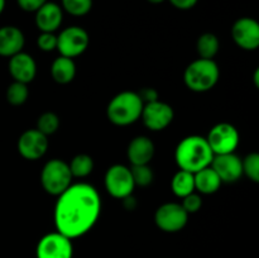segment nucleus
<instances>
[{"label":"nucleus","mask_w":259,"mask_h":258,"mask_svg":"<svg viewBox=\"0 0 259 258\" xmlns=\"http://www.w3.org/2000/svg\"><path fill=\"white\" fill-rule=\"evenodd\" d=\"M90 37L83 28L77 25H71L65 28L57 35V48L61 56L68 58H75L82 55L89 47Z\"/></svg>","instance_id":"nucleus-8"},{"label":"nucleus","mask_w":259,"mask_h":258,"mask_svg":"<svg viewBox=\"0 0 259 258\" xmlns=\"http://www.w3.org/2000/svg\"><path fill=\"white\" fill-rule=\"evenodd\" d=\"M171 5H174L176 9L180 10H189L192 9L195 5L199 3V0H168Z\"/></svg>","instance_id":"nucleus-33"},{"label":"nucleus","mask_w":259,"mask_h":258,"mask_svg":"<svg viewBox=\"0 0 259 258\" xmlns=\"http://www.w3.org/2000/svg\"><path fill=\"white\" fill-rule=\"evenodd\" d=\"M37 258H72V239L61 234L57 230L43 235L35 248Z\"/></svg>","instance_id":"nucleus-9"},{"label":"nucleus","mask_w":259,"mask_h":258,"mask_svg":"<svg viewBox=\"0 0 259 258\" xmlns=\"http://www.w3.org/2000/svg\"><path fill=\"white\" fill-rule=\"evenodd\" d=\"M195 180V190L204 195L215 194L222 186V180L217 175V172L211 167H205L200 169L196 174H194Z\"/></svg>","instance_id":"nucleus-19"},{"label":"nucleus","mask_w":259,"mask_h":258,"mask_svg":"<svg viewBox=\"0 0 259 258\" xmlns=\"http://www.w3.org/2000/svg\"><path fill=\"white\" fill-rule=\"evenodd\" d=\"M131 172H132V176H133L136 186H141V187L149 186L154 180V174L148 164L132 166Z\"/></svg>","instance_id":"nucleus-27"},{"label":"nucleus","mask_w":259,"mask_h":258,"mask_svg":"<svg viewBox=\"0 0 259 258\" xmlns=\"http://www.w3.org/2000/svg\"><path fill=\"white\" fill-rule=\"evenodd\" d=\"M143 101L136 91H123L114 96L108 104V119L118 126L131 125L141 118Z\"/></svg>","instance_id":"nucleus-3"},{"label":"nucleus","mask_w":259,"mask_h":258,"mask_svg":"<svg viewBox=\"0 0 259 258\" xmlns=\"http://www.w3.org/2000/svg\"><path fill=\"white\" fill-rule=\"evenodd\" d=\"M5 4H7V0H0V14H2V13L4 12Z\"/></svg>","instance_id":"nucleus-35"},{"label":"nucleus","mask_w":259,"mask_h":258,"mask_svg":"<svg viewBox=\"0 0 259 258\" xmlns=\"http://www.w3.org/2000/svg\"><path fill=\"white\" fill-rule=\"evenodd\" d=\"M48 149V137L37 129L25 131L18 139V152L23 158L35 161L42 158Z\"/></svg>","instance_id":"nucleus-13"},{"label":"nucleus","mask_w":259,"mask_h":258,"mask_svg":"<svg viewBox=\"0 0 259 258\" xmlns=\"http://www.w3.org/2000/svg\"><path fill=\"white\" fill-rule=\"evenodd\" d=\"M28 96H29V90L25 83L14 81L7 89V100L10 105H23L28 100Z\"/></svg>","instance_id":"nucleus-24"},{"label":"nucleus","mask_w":259,"mask_h":258,"mask_svg":"<svg viewBox=\"0 0 259 258\" xmlns=\"http://www.w3.org/2000/svg\"><path fill=\"white\" fill-rule=\"evenodd\" d=\"M141 118L147 128L153 132H158L166 129L172 123L175 118V111L172 106L167 103L156 100L144 104Z\"/></svg>","instance_id":"nucleus-11"},{"label":"nucleus","mask_w":259,"mask_h":258,"mask_svg":"<svg viewBox=\"0 0 259 258\" xmlns=\"http://www.w3.org/2000/svg\"><path fill=\"white\" fill-rule=\"evenodd\" d=\"M210 167L217 172L223 184H233L243 176L242 158L235 153L217 154Z\"/></svg>","instance_id":"nucleus-14"},{"label":"nucleus","mask_w":259,"mask_h":258,"mask_svg":"<svg viewBox=\"0 0 259 258\" xmlns=\"http://www.w3.org/2000/svg\"><path fill=\"white\" fill-rule=\"evenodd\" d=\"M138 95L139 98H141V100L143 101V104H148V103H152V101L159 100L158 93L152 88L142 89L141 91H138Z\"/></svg>","instance_id":"nucleus-32"},{"label":"nucleus","mask_w":259,"mask_h":258,"mask_svg":"<svg viewBox=\"0 0 259 258\" xmlns=\"http://www.w3.org/2000/svg\"><path fill=\"white\" fill-rule=\"evenodd\" d=\"M220 77L219 66L214 60L199 58L186 67L184 82L191 91L205 93L214 88Z\"/></svg>","instance_id":"nucleus-4"},{"label":"nucleus","mask_w":259,"mask_h":258,"mask_svg":"<svg viewBox=\"0 0 259 258\" xmlns=\"http://www.w3.org/2000/svg\"><path fill=\"white\" fill-rule=\"evenodd\" d=\"M58 128H60V118H58L57 114L52 113V111H46L38 118L35 129L45 134L46 137H48L55 134L58 131Z\"/></svg>","instance_id":"nucleus-26"},{"label":"nucleus","mask_w":259,"mask_h":258,"mask_svg":"<svg viewBox=\"0 0 259 258\" xmlns=\"http://www.w3.org/2000/svg\"><path fill=\"white\" fill-rule=\"evenodd\" d=\"M214 153L206 138L201 136H189L182 139L175 151V159L180 169L196 174L211 164Z\"/></svg>","instance_id":"nucleus-2"},{"label":"nucleus","mask_w":259,"mask_h":258,"mask_svg":"<svg viewBox=\"0 0 259 258\" xmlns=\"http://www.w3.org/2000/svg\"><path fill=\"white\" fill-rule=\"evenodd\" d=\"M258 73H259V71L257 70V71H255V75H254V81H255V86H259V82H258Z\"/></svg>","instance_id":"nucleus-36"},{"label":"nucleus","mask_w":259,"mask_h":258,"mask_svg":"<svg viewBox=\"0 0 259 258\" xmlns=\"http://www.w3.org/2000/svg\"><path fill=\"white\" fill-rule=\"evenodd\" d=\"M220 48L219 38L214 33H204L199 37L196 42V50L200 58L212 60L218 55Z\"/></svg>","instance_id":"nucleus-22"},{"label":"nucleus","mask_w":259,"mask_h":258,"mask_svg":"<svg viewBox=\"0 0 259 258\" xmlns=\"http://www.w3.org/2000/svg\"><path fill=\"white\" fill-rule=\"evenodd\" d=\"M181 206L184 207L185 211L187 214H195V212L199 211L202 206V199L199 194L196 192H192V194L187 195V196L182 197Z\"/></svg>","instance_id":"nucleus-29"},{"label":"nucleus","mask_w":259,"mask_h":258,"mask_svg":"<svg viewBox=\"0 0 259 258\" xmlns=\"http://www.w3.org/2000/svg\"><path fill=\"white\" fill-rule=\"evenodd\" d=\"M63 20V10L61 5L47 2L35 12V25L40 32L55 33Z\"/></svg>","instance_id":"nucleus-16"},{"label":"nucleus","mask_w":259,"mask_h":258,"mask_svg":"<svg viewBox=\"0 0 259 258\" xmlns=\"http://www.w3.org/2000/svg\"><path fill=\"white\" fill-rule=\"evenodd\" d=\"M55 205L56 230L70 239H76L90 232L101 212V197L90 184H71L58 195Z\"/></svg>","instance_id":"nucleus-1"},{"label":"nucleus","mask_w":259,"mask_h":258,"mask_svg":"<svg viewBox=\"0 0 259 258\" xmlns=\"http://www.w3.org/2000/svg\"><path fill=\"white\" fill-rule=\"evenodd\" d=\"M72 179L68 163L58 158L48 161L40 172V184L43 190L52 196L62 194L72 184Z\"/></svg>","instance_id":"nucleus-5"},{"label":"nucleus","mask_w":259,"mask_h":258,"mask_svg":"<svg viewBox=\"0 0 259 258\" xmlns=\"http://www.w3.org/2000/svg\"><path fill=\"white\" fill-rule=\"evenodd\" d=\"M148 3H151V4L153 5H158V4H162V3H164L166 0H147Z\"/></svg>","instance_id":"nucleus-34"},{"label":"nucleus","mask_w":259,"mask_h":258,"mask_svg":"<svg viewBox=\"0 0 259 258\" xmlns=\"http://www.w3.org/2000/svg\"><path fill=\"white\" fill-rule=\"evenodd\" d=\"M171 189L172 192H174L177 197H181V199L182 197L187 196V195L192 194V192H195L194 174L184 171V169H180V171L176 172L175 176L172 177Z\"/></svg>","instance_id":"nucleus-21"},{"label":"nucleus","mask_w":259,"mask_h":258,"mask_svg":"<svg viewBox=\"0 0 259 258\" xmlns=\"http://www.w3.org/2000/svg\"><path fill=\"white\" fill-rule=\"evenodd\" d=\"M9 72L13 80L28 85L37 75V63L32 56L22 51L9 58Z\"/></svg>","instance_id":"nucleus-15"},{"label":"nucleus","mask_w":259,"mask_h":258,"mask_svg":"<svg viewBox=\"0 0 259 258\" xmlns=\"http://www.w3.org/2000/svg\"><path fill=\"white\" fill-rule=\"evenodd\" d=\"M243 175L252 180L253 182L259 181V154L255 152L247 154L244 159H242Z\"/></svg>","instance_id":"nucleus-28"},{"label":"nucleus","mask_w":259,"mask_h":258,"mask_svg":"<svg viewBox=\"0 0 259 258\" xmlns=\"http://www.w3.org/2000/svg\"><path fill=\"white\" fill-rule=\"evenodd\" d=\"M51 75L57 83L66 85L70 83L76 76V65L73 58L60 56L56 58L51 66Z\"/></svg>","instance_id":"nucleus-20"},{"label":"nucleus","mask_w":259,"mask_h":258,"mask_svg":"<svg viewBox=\"0 0 259 258\" xmlns=\"http://www.w3.org/2000/svg\"><path fill=\"white\" fill-rule=\"evenodd\" d=\"M24 43V34L18 27L5 25L0 28V56L10 58L22 52Z\"/></svg>","instance_id":"nucleus-18"},{"label":"nucleus","mask_w":259,"mask_h":258,"mask_svg":"<svg viewBox=\"0 0 259 258\" xmlns=\"http://www.w3.org/2000/svg\"><path fill=\"white\" fill-rule=\"evenodd\" d=\"M37 45L40 51L52 52V51H55L57 48V35L55 33L40 32V34L38 35Z\"/></svg>","instance_id":"nucleus-30"},{"label":"nucleus","mask_w":259,"mask_h":258,"mask_svg":"<svg viewBox=\"0 0 259 258\" xmlns=\"http://www.w3.org/2000/svg\"><path fill=\"white\" fill-rule=\"evenodd\" d=\"M189 222V214L179 202H166L154 212V223L166 233H177L184 229Z\"/></svg>","instance_id":"nucleus-10"},{"label":"nucleus","mask_w":259,"mask_h":258,"mask_svg":"<svg viewBox=\"0 0 259 258\" xmlns=\"http://www.w3.org/2000/svg\"><path fill=\"white\" fill-rule=\"evenodd\" d=\"M48 0H17L18 5L22 10L28 13H35Z\"/></svg>","instance_id":"nucleus-31"},{"label":"nucleus","mask_w":259,"mask_h":258,"mask_svg":"<svg viewBox=\"0 0 259 258\" xmlns=\"http://www.w3.org/2000/svg\"><path fill=\"white\" fill-rule=\"evenodd\" d=\"M70 171L72 174V177L77 179H83L89 176L94 169V159L89 154L80 153L73 157L71 162L68 163Z\"/></svg>","instance_id":"nucleus-23"},{"label":"nucleus","mask_w":259,"mask_h":258,"mask_svg":"<svg viewBox=\"0 0 259 258\" xmlns=\"http://www.w3.org/2000/svg\"><path fill=\"white\" fill-rule=\"evenodd\" d=\"M61 8L72 17H83L90 13L93 0H61Z\"/></svg>","instance_id":"nucleus-25"},{"label":"nucleus","mask_w":259,"mask_h":258,"mask_svg":"<svg viewBox=\"0 0 259 258\" xmlns=\"http://www.w3.org/2000/svg\"><path fill=\"white\" fill-rule=\"evenodd\" d=\"M104 184L109 194L119 200L131 196L136 189L131 167H126L124 164H113L109 167L105 174Z\"/></svg>","instance_id":"nucleus-6"},{"label":"nucleus","mask_w":259,"mask_h":258,"mask_svg":"<svg viewBox=\"0 0 259 258\" xmlns=\"http://www.w3.org/2000/svg\"><path fill=\"white\" fill-rule=\"evenodd\" d=\"M126 156L132 166L148 164L154 156V143L146 136H138L131 141Z\"/></svg>","instance_id":"nucleus-17"},{"label":"nucleus","mask_w":259,"mask_h":258,"mask_svg":"<svg viewBox=\"0 0 259 258\" xmlns=\"http://www.w3.org/2000/svg\"><path fill=\"white\" fill-rule=\"evenodd\" d=\"M206 141L214 156L234 153L239 146V132L233 124L219 123L210 129Z\"/></svg>","instance_id":"nucleus-7"},{"label":"nucleus","mask_w":259,"mask_h":258,"mask_svg":"<svg viewBox=\"0 0 259 258\" xmlns=\"http://www.w3.org/2000/svg\"><path fill=\"white\" fill-rule=\"evenodd\" d=\"M233 40L245 51H255L259 47V24L255 19L243 17L235 20L232 27Z\"/></svg>","instance_id":"nucleus-12"}]
</instances>
